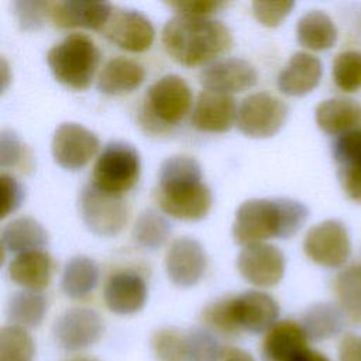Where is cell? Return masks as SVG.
I'll use <instances>...</instances> for the list:
<instances>
[{
  "mask_svg": "<svg viewBox=\"0 0 361 361\" xmlns=\"http://www.w3.org/2000/svg\"><path fill=\"white\" fill-rule=\"evenodd\" d=\"M212 200L200 164L193 157L173 155L161 164L157 202L162 212L175 219L196 221L209 213Z\"/></svg>",
  "mask_w": 361,
  "mask_h": 361,
  "instance_id": "6da1fadb",
  "label": "cell"
},
{
  "mask_svg": "<svg viewBox=\"0 0 361 361\" xmlns=\"http://www.w3.org/2000/svg\"><path fill=\"white\" fill-rule=\"evenodd\" d=\"M307 216L309 209L290 197L250 199L235 212L233 238L244 247L268 238H289L302 228Z\"/></svg>",
  "mask_w": 361,
  "mask_h": 361,
  "instance_id": "7a4b0ae2",
  "label": "cell"
},
{
  "mask_svg": "<svg viewBox=\"0 0 361 361\" xmlns=\"http://www.w3.org/2000/svg\"><path fill=\"white\" fill-rule=\"evenodd\" d=\"M161 39L168 55L186 66L202 65L233 44L231 32L220 21L180 14L164 25Z\"/></svg>",
  "mask_w": 361,
  "mask_h": 361,
  "instance_id": "3957f363",
  "label": "cell"
},
{
  "mask_svg": "<svg viewBox=\"0 0 361 361\" xmlns=\"http://www.w3.org/2000/svg\"><path fill=\"white\" fill-rule=\"evenodd\" d=\"M100 52L85 34H71L47 52V63L54 78L72 89H86L99 65Z\"/></svg>",
  "mask_w": 361,
  "mask_h": 361,
  "instance_id": "277c9868",
  "label": "cell"
},
{
  "mask_svg": "<svg viewBox=\"0 0 361 361\" xmlns=\"http://www.w3.org/2000/svg\"><path fill=\"white\" fill-rule=\"evenodd\" d=\"M140 171L135 147L124 141H110L94 162L93 183L106 192L121 195L137 183Z\"/></svg>",
  "mask_w": 361,
  "mask_h": 361,
  "instance_id": "5b68a950",
  "label": "cell"
},
{
  "mask_svg": "<svg viewBox=\"0 0 361 361\" xmlns=\"http://www.w3.org/2000/svg\"><path fill=\"white\" fill-rule=\"evenodd\" d=\"M79 212L85 226L102 237L118 234L127 221V206L121 195L106 192L93 182L80 190Z\"/></svg>",
  "mask_w": 361,
  "mask_h": 361,
  "instance_id": "8992f818",
  "label": "cell"
},
{
  "mask_svg": "<svg viewBox=\"0 0 361 361\" xmlns=\"http://www.w3.org/2000/svg\"><path fill=\"white\" fill-rule=\"evenodd\" d=\"M289 109L279 97L268 92L247 96L237 111L238 130L251 138L275 135L288 118Z\"/></svg>",
  "mask_w": 361,
  "mask_h": 361,
  "instance_id": "52a82bcc",
  "label": "cell"
},
{
  "mask_svg": "<svg viewBox=\"0 0 361 361\" xmlns=\"http://www.w3.org/2000/svg\"><path fill=\"white\" fill-rule=\"evenodd\" d=\"M303 251L310 261L327 268L344 265L351 254L350 235L338 220H324L313 226L303 240Z\"/></svg>",
  "mask_w": 361,
  "mask_h": 361,
  "instance_id": "ba28073f",
  "label": "cell"
},
{
  "mask_svg": "<svg viewBox=\"0 0 361 361\" xmlns=\"http://www.w3.org/2000/svg\"><path fill=\"white\" fill-rule=\"evenodd\" d=\"M147 110L162 124L179 123L192 106V90L178 75H165L147 92Z\"/></svg>",
  "mask_w": 361,
  "mask_h": 361,
  "instance_id": "9c48e42d",
  "label": "cell"
},
{
  "mask_svg": "<svg viewBox=\"0 0 361 361\" xmlns=\"http://www.w3.org/2000/svg\"><path fill=\"white\" fill-rule=\"evenodd\" d=\"M52 333L56 344L65 351H80L99 341L103 319L90 307H72L55 320Z\"/></svg>",
  "mask_w": 361,
  "mask_h": 361,
  "instance_id": "30bf717a",
  "label": "cell"
},
{
  "mask_svg": "<svg viewBox=\"0 0 361 361\" xmlns=\"http://www.w3.org/2000/svg\"><path fill=\"white\" fill-rule=\"evenodd\" d=\"M99 138L78 123H62L54 133L51 151L55 162L69 171L83 168L97 152Z\"/></svg>",
  "mask_w": 361,
  "mask_h": 361,
  "instance_id": "8fae6325",
  "label": "cell"
},
{
  "mask_svg": "<svg viewBox=\"0 0 361 361\" xmlns=\"http://www.w3.org/2000/svg\"><path fill=\"white\" fill-rule=\"evenodd\" d=\"M237 269L251 285L271 288L283 276L285 257L282 251L272 244H250L238 254Z\"/></svg>",
  "mask_w": 361,
  "mask_h": 361,
  "instance_id": "7c38bea8",
  "label": "cell"
},
{
  "mask_svg": "<svg viewBox=\"0 0 361 361\" xmlns=\"http://www.w3.org/2000/svg\"><path fill=\"white\" fill-rule=\"evenodd\" d=\"M102 32L118 48L130 52L147 51L152 45L155 34L149 20L131 8H113Z\"/></svg>",
  "mask_w": 361,
  "mask_h": 361,
  "instance_id": "4fadbf2b",
  "label": "cell"
},
{
  "mask_svg": "<svg viewBox=\"0 0 361 361\" xmlns=\"http://www.w3.org/2000/svg\"><path fill=\"white\" fill-rule=\"evenodd\" d=\"M165 269L173 285L179 288L196 285L206 269V254L202 244L190 237L173 240L165 254Z\"/></svg>",
  "mask_w": 361,
  "mask_h": 361,
  "instance_id": "5bb4252c",
  "label": "cell"
},
{
  "mask_svg": "<svg viewBox=\"0 0 361 361\" xmlns=\"http://www.w3.org/2000/svg\"><path fill=\"white\" fill-rule=\"evenodd\" d=\"M233 314L240 333L259 334L269 331L278 323L279 306L271 295L248 290L233 296Z\"/></svg>",
  "mask_w": 361,
  "mask_h": 361,
  "instance_id": "9a60e30c",
  "label": "cell"
},
{
  "mask_svg": "<svg viewBox=\"0 0 361 361\" xmlns=\"http://www.w3.org/2000/svg\"><path fill=\"white\" fill-rule=\"evenodd\" d=\"M200 83L212 92L235 93L257 83V71L245 59L226 58L213 62L200 73Z\"/></svg>",
  "mask_w": 361,
  "mask_h": 361,
  "instance_id": "2e32d148",
  "label": "cell"
},
{
  "mask_svg": "<svg viewBox=\"0 0 361 361\" xmlns=\"http://www.w3.org/2000/svg\"><path fill=\"white\" fill-rule=\"evenodd\" d=\"M113 6L107 1H56L49 3L48 17L59 28L83 27L102 31L109 21Z\"/></svg>",
  "mask_w": 361,
  "mask_h": 361,
  "instance_id": "e0dca14e",
  "label": "cell"
},
{
  "mask_svg": "<svg viewBox=\"0 0 361 361\" xmlns=\"http://www.w3.org/2000/svg\"><path fill=\"white\" fill-rule=\"evenodd\" d=\"M333 158L341 189L348 199L361 203V128L337 137Z\"/></svg>",
  "mask_w": 361,
  "mask_h": 361,
  "instance_id": "ac0fdd59",
  "label": "cell"
},
{
  "mask_svg": "<svg viewBox=\"0 0 361 361\" xmlns=\"http://www.w3.org/2000/svg\"><path fill=\"white\" fill-rule=\"evenodd\" d=\"M103 299L110 312L116 314H134L145 305V281L131 271L116 272L104 283Z\"/></svg>",
  "mask_w": 361,
  "mask_h": 361,
  "instance_id": "d6986e66",
  "label": "cell"
},
{
  "mask_svg": "<svg viewBox=\"0 0 361 361\" xmlns=\"http://www.w3.org/2000/svg\"><path fill=\"white\" fill-rule=\"evenodd\" d=\"M235 100L233 96L203 90L192 111V124L204 133L228 131L237 120Z\"/></svg>",
  "mask_w": 361,
  "mask_h": 361,
  "instance_id": "ffe728a7",
  "label": "cell"
},
{
  "mask_svg": "<svg viewBox=\"0 0 361 361\" xmlns=\"http://www.w3.org/2000/svg\"><path fill=\"white\" fill-rule=\"evenodd\" d=\"M323 66L319 58L307 52H295L278 75V89L288 96H303L320 82Z\"/></svg>",
  "mask_w": 361,
  "mask_h": 361,
  "instance_id": "44dd1931",
  "label": "cell"
},
{
  "mask_svg": "<svg viewBox=\"0 0 361 361\" xmlns=\"http://www.w3.org/2000/svg\"><path fill=\"white\" fill-rule=\"evenodd\" d=\"M314 118L322 131L340 137L361 128V104L347 97L327 99L317 104Z\"/></svg>",
  "mask_w": 361,
  "mask_h": 361,
  "instance_id": "7402d4cb",
  "label": "cell"
},
{
  "mask_svg": "<svg viewBox=\"0 0 361 361\" xmlns=\"http://www.w3.org/2000/svg\"><path fill=\"white\" fill-rule=\"evenodd\" d=\"M307 337L300 326L293 320L278 322L267 331L262 343L265 361H290L296 354L307 348Z\"/></svg>",
  "mask_w": 361,
  "mask_h": 361,
  "instance_id": "603a6c76",
  "label": "cell"
},
{
  "mask_svg": "<svg viewBox=\"0 0 361 361\" xmlns=\"http://www.w3.org/2000/svg\"><path fill=\"white\" fill-rule=\"evenodd\" d=\"M10 279L27 290H42L52 276V258L42 250L18 254L8 265Z\"/></svg>",
  "mask_w": 361,
  "mask_h": 361,
  "instance_id": "cb8c5ba5",
  "label": "cell"
},
{
  "mask_svg": "<svg viewBox=\"0 0 361 361\" xmlns=\"http://www.w3.org/2000/svg\"><path fill=\"white\" fill-rule=\"evenodd\" d=\"M145 78L144 68L128 58L107 61L97 78V89L104 94H124L137 89Z\"/></svg>",
  "mask_w": 361,
  "mask_h": 361,
  "instance_id": "d4e9b609",
  "label": "cell"
},
{
  "mask_svg": "<svg viewBox=\"0 0 361 361\" xmlns=\"http://www.w3.org/2000/svg\"><path fill=\"white\" fill-rule=\"evenodd\" d=\"M345 319L338 305L322 302L312 305L303 313L300 326L309 341H323L340 334Z\"/></svg>",
  "mask_w": 361,
  "mask_h": 361,
  "instance_id": "484cf974",
  "label": "cell"
},
{
  "mask_svg": "<svg viewBox=\"0 0 361 361\" xmlns=\"http://www.w3.org/2000/svg\"><path fill=\"white\" fill-rule=\"evenodd\" d=\"M3 251L27 252L39 250L48 243V233L39 221L32 217H18L8 221L0 234Z\"/></svg>",
  "mask_w": 361,
  "mask_h": 361,
  "instance_id": "4316f807",
  "label": "cell"
},
{
  "mask_svg": "<svg viewBox=\"0 0 361 361\" xmlns=\"http://www.w3.org/2000/svg\"><path fill=\"white\" fill-rule=\"evenodd\" d=\"M337 27L333 20L320 10L305 13L296 24L298 42L312 51H326L337 41Z\"/></svg>",
  "mask_w": 361,
  "mask_h": 361,
  "instance_id": "83f0119b",
  "label": "cell"
},
{
  "mask_svg": "<svg viewBox=\"0 0 361 361\" xmlns=\"http://www.w3.org/2000/svg\"><path fill=\"white\" fill-rule=\"evenodd\" d=\"M99 282L97 264L86 257H72L63 267L61 276L62 292L72 299H80L87 296Z\"/></svg>",
  "mask_w": 361,
  "mask_h": 361,
  "instance_id": "f1b7e54d",
  "label": "cell"
},
{
  "mask_svg": "<svg viewBox=\"0 0 361 361\" xmlns=\"http://www.w3.org/2000/svg\"><path fill=\"white\" fill-rule=\"evenodd\" d=\"M48 309L47 298L37 290L16 292L7 302L6 317L11 326L32 329L41 324Z\"/></svg>",
  "mask_w": 361,
  "mask_h": 361,
  "instance_id": "f546056e",
  "label": "cell"
},
{
  "mask_svg": "<svg viewBox=\"0 0 361 361\" xmlns=\"http://www.w3.org/2000/svg\"><path fill=\"white\" fill-rule=\"evenodd\" d=\"M334 290L345 317L354 324H361V264L341 269L336 276Z\"/></svg>",
  "mask_w": 361,
  "mask_h": 361,
  "instance_id": "4dcf8cb0",
  "label": "cell"
},
{
  "mask_svg": "<svg viewBox=\"0 0 361 361\" xmlns=\"http://www.w3.org/2000/svg\"><path fill=\"white\" fill-rule=\"evenodd\" d=\"M171 234L169 221L157 210L147 209L141 212L134 223L133 240L142 248L157 250L168 240Z\"/></svg>",
  "mask_w": 361,
  "mask_h": 361,
  "instance_id": "1f68e13d",
  "label": "cell"
},
{
  "mask_svg": "<svg viewBox=\"0 0 361 361\" xmlns=\"http://www.w3.org/2000/svg\"><path fill=\"white\" fill-rule=\"evenodd\" d=\"M35 345L31 334L17 326L0 330V361H32Z\"/></svg>",
  "mask_w": 361,
  "mask_h": 361,
  "instance_id": "d6a6232c",
  "label": "cell"
},
{
  "mask_svg": "<svg viewBox=\"0 0 361 361\" xmlns=\"http://www.w3.org/2000/svg\"><path fill=\"white\" fill-rule=\"evenodd\" d=\"M186 361H220L224 347L216 334L204 327H196L185 333Z\"/></svg>",
  "mask_w": 361,
  "mask_h": 361,
  "instance_id": "836d02e7",
  "label": "cell"
},
{
  "mask_svg": "<svg viewBox=\"0 0 361 361\" xmlns=\"http://www.w3.org/2000/svg\"><path fill=\"white\" fill-rule=\"evenodd\" d=\"M202 323L213 334L237 336L240 333L233 314V296L217 299L202 310Z\"/></svg>",
  "mask_w": 361,
  "mask_h": 361,
  "instance_id": "e575fe53",
  "label": "cell"
},
{
  "mask_svg": "<svg viewBox=\"0 0 361 361\" xmlns=\"http://www.w3.org/2000/svg\"><path fill=\"white\" fill-rule=\"evenodd\" d=\"M333 79L338 89L357 92L361 89V51L340 52L333 61Z\"/></svg>",
  "mask_w": 361,
  "mask_h": 361,
  "instance_id": "d590c367",
  "label": "cell"
},
{
  "mask_svg": "<svg viewBox=\"0 0 361 361\" xmlns=\"http://www.w3.org/2000/svg\"><path fill=\"white\" fill-rule=\"evenodd\" d=\"M151 348L158 361H186L185 333L175 327L157 330L151 337Z\"/></svg>",
  "mask_w": 361,
  "mask_h": 361,
  "instance_id": "8d00e7d4",
  "label": "cell"
},
{
  "mask_svg": "<svg viewBox=\"0 0 361 361\" xmlns=\"http://www.w3.org/2000/svg\"><path fill=\"white\" fill-rule=\"evenodd\" d=\"M13 7L20 28L24 31H35L44 25V18L48 16L49 1L17 0L13 3Z\"/></svg>",
  "mask_w": 361,
  "mask_h": 361,
  "instance_id": "74e56055",
  "label": "cell"
},
{
  "mask_svg": "<svg viewBox=\"0 0 361 361\" xmlns=\"http://www.w3.org/2000/svg\"><path fill=\"white\" fill-rule=\"evenodd\" d=\"M293 7V1H254L252 13L262 25L278 27Z\"/></svg>",
  "mask_w": 361,
  "mask_h": 361,
  "instance_id": "f35d334b",
  "label": "cell"
},
{
  "mask_svg": "<svg viewBox=\"0 0 361 361\" xmlns=\"http://www.w3.org/2000/svg\"><path fill=\"white\" fill-rule=\"evenodd\" d=\"M24 158V145L11 130H3L0 134V166L13 168Z\"/></svg>",
  "mask_w": 361,
  "mask_h": 361,
  "instance_id": "ab89813d",
  "label": "cell"
},
{
  "mask_svg": "<svg viewBox=\"0 0 361 361\" xmlns=\"http://www.w3.org/2000/svg\"><path fill=\"white\" fill-rule=\"evenodd\" d=\"M168 7L173 8L180 16H190V17H206L221 7L226 6L224 1L219 0H176V1H168Z\"/></svg>",
  "mask_w": 361,
  "mask_h": 361,
  "instance_id": "60d3db41",
  "label": "cell"
},
{
  "mask_svg": "<svg viewBox=\"0 0 361 361\" xmlns=\"http://www.w3.org/2000/svg\"><path fill=\"white\" fill-rule=\"evenodd\" d=\"M0 183L3 192L1 217H6L21 204L24 199V188L14 176L4 172L0 175Z\"/></svg>",
  "mask_w": 361,
  "mask_h": 361,
  "instance_id": "b9f144b4",
  "label": "cell"
},
{
  "mask_svg": "<svg viewBox=\"0 0 361 361\" xmlns=\"http://www.w3.org/2000/svg\"><path fill=\"white\" fill-rule=\"evenodd\" d=\"M338 361H361V336L345 334L338 344Z\"/></svg>",
  "mask_w": 361,
  "mask_h": 361,
  "instance_id": "7bdbcfd3",
  "label": "cell"
},
{
  "mask_svg": "<svg viewBox=\"0 0 361 361\" xmlns=\"http://www.w3.org/2000/svg\"><path fill=\"white\" fill-rule=\"evenodd\" d=\"M220 361H255V358L243 348L227 347L220 358Z\"/></svg>",
  "mask_w": 361,
  "mask_h": 361,
  "instance_id": "ee69618b",
  "label": "cell"
},
{
  "mask_svg": "<svg viewBox=\"0 0 361 361\" xmlns=\"http://www.w3.org/2000/svg\"><path fill=\"white\" fill-rule=\"evenodd\" d=\"M290 361H330V360L324 354L307 347L299 354H296Z\"/></svg>",
  "mask_w": 361,
  "mask_h": 361,
  "instance_id": "f6af8a7d",
  "label": "cell"
},
{
  "mask_svg": "<svg viewBox=\"0 0 361 361\" xmlns=\"http://www.w3.org/2000/svg\"><path fill=\"white\" fill-rule=\"evenodd\" d=\"M69 361H99V360H94V358H89V357H78V358H72Z\"/></svg>",
  "mask_w": 361,
  "mask_h": 361,
  "instance_id": "bcb514c9",
  "label": "cell"
},
{
  "mask_svg": "<svg viewBox=\"0 0 361 361\" xmlns=\"http://www.w3.org/2000/svg\"><path fill=\"white\" fill-rule=\"evenodd\" d=\"M358 30H360V34H361V17H360V20H358Z\"/></svg>",
  "mask_w": 361,
  "mask_h": 361,
  "instance_id": "7dc6e473",
  "label": "cell"
}]
</instances>
